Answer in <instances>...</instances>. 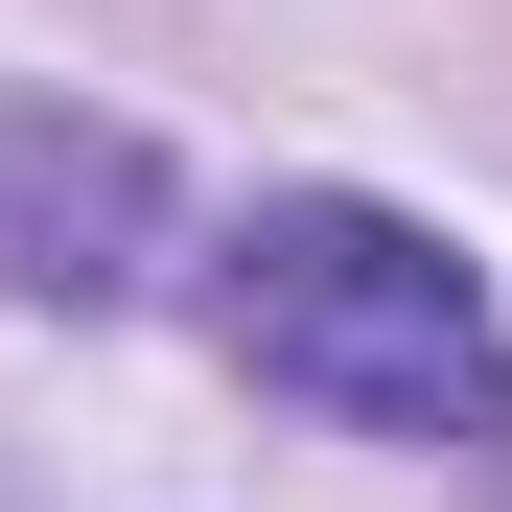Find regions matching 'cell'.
Here are the masks:
<instances>
[{"label":"cell","instance_id":"cell-1","mask_svg":"<svg viewBox=\"0 0 512 512\" xmlns=\"http://www.w3.org/2000/svg\"><path fill=\"white\" fill-rule=\"evenodd\" d=\"M210 326H233V373H256V396L350 419V443H466V419L512 396L489 280H466L419 210H350V187L256 210V233H233V280H210Z\"/></svg>","mask_w":512,"mask_h":512},{"label":"cell","instance_id":"cell-2","mask_svg":"<svg viewBox=\"0 0 512 512\" xmlns=\"http://www.w3.org/2000/svg\"><path fill=\"white\" fill-rule=\"evenodd\" d=\"M140 210H163V163L117 117H0V280L24 303H117L140 280Z\"/></svg>","mask_w":512,"mask_h":512}]
</instances>
